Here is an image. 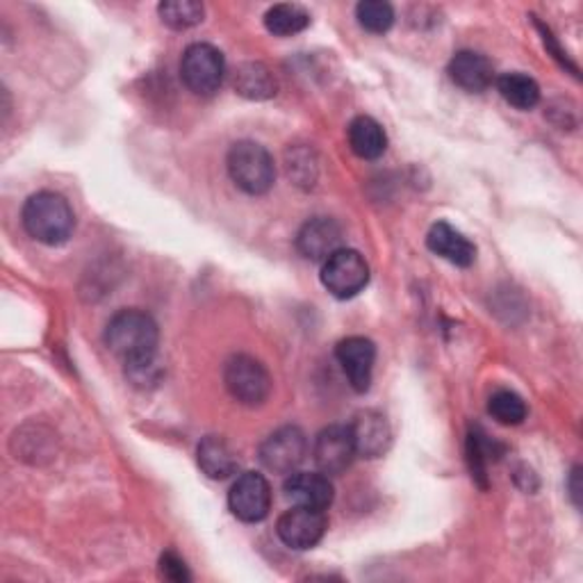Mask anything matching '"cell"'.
I'll list each match as a JSON object with an SVG mask.
<instances>
[{
	"instance_id": "603a6c76",
	"label": "cell",
	"mask_w": 583,
	"mask_h": 583,
	"mask_svg": "<svg viewBox=\"0 0 583 583\" xmlns=\"http://www.w3.org/2000/svg\"><path fill=\"white\" fill-rule=\"evenodd\" d=\"M356 19L367 32L383 34L393 28L395 10L391 3H383V0H363L356 8Z\"/></svg>"
},
{
	"instance_id": "52a82bcc",
	"label": "cell",
	"mask_w": 583,
	"mask_h": 583,
	"mask_svg": "<svg viewBox=\"0 0 583 583\" xmlns=\"http://www.w3.org/2000/svg\"><path fill=\"white\" fill-rule=\"evenodd\" d=\"M228 508L241 522H263L271 508V485L258 472L239 474L230 485Z\"/></svg>"
},
{
	"instance_id": "4fadbf2b",
	"label": "cell",
	"mask_w": 583,
	"mask_h": 583,
	"mask_svg": "<svg viewBox=\"0 0 583 583\" xmlns=\"http://www.w3.org/2000/svg\"><path fill=\"white\" fill-rule=\"evenodd\" d=\"M285 497L297 506L326 511L333 504V483L324 472H292L285 478Z\"/></svg>"
},
{
	"instance_id": "ffe728a7",
	"label": "cell",
	"mask_w": 583,
	"mask_h": 583,
	"mask_svg": "<svg viewBox=\"0 0 583 583\" xmlns=\"http://www.w3.org/2000/svg\"><path fill=\"white\" fill-rule=\"evenodd\" d=\"M497 89L502 93V99L517 110H533L541 103V87L526 73L511 71L500 76Z\"/></svg>"
},
{
	"instance_id": "cb8c5ba5",
	"label": "cell",
	"mask_w": 583,
	"mask_h": 583,
	"mask_svg": "<svg viewBox=\"0 0 583 583\" xmlns=\"http://www.w3.org/2000/svg\"><path fill=\"white\" fill-rule=\"evenodd\" d=\"M488 413L504 426H517L526 419V404L511 391H497L488 399Z\"/></svg>"
},
{
	"instance_id": "9a60e30c",
	"label": "cell",
	"mask_w": 583,
	"mask_h": 583,
	"mask_svg": "<svg viewBox=\"0 0 583 583\" xmlns=\"http://www.w3.org/2000/svg\"><path fill=\"white\" fill-rule=\"evenodd\" d=\"M349 428L354 435L356 454L365 458H378L387 452V445H391V426H387L381 413L376 411L358 413L354 424H349Z\"/></svg>"
},
{
	"instance_id": "d4e9b609",
	"label": "cell",
	"mask_w": 583,
	"mask_h": 583,
	"mask_svg": "<svg viewBox=\"0 0 583 583\" xmlns=\"http://www.w3.org/2000/svg\"><path fill=\"white\" fill-rule=\"evenodd\" d=\"M160 572H162V576L169 579V581H189V572H187L185 561H182L178 554H174V552L162 554V559H160Z\"/></svg>"
},
{
	"instance_id": "d6986e66",
	"label": "cell",
	"mask_w": 583,
	"mask_h": 583,
	"mask_svg": "<svg viewBox=\"0 0 583 583\" xmlns=\"http://www.w3.org/2000/svg\"><path fill=\"white\" fill-rule=\"evenodd\" d=\"M349 146L363 160H378L387 149V135L383 126L372 117H356L349 123Z\"/></svg>"
},
{
	"instance_id": "44dd1931",
	"label": "cell",
	"mask_w": 583,
	"mask_h": 583,
	"mask_svg": "<svg viewBox=\"0 0 583 583\" xmlns=\"http://www.w3.org/2000/svg\"><path fill=\"white\" fill-rule=\"evenodd\" d=\"M310 26V14L295 3H280L267 10L265 28L276 37L299 34Z\"/></svg>"
},
{
	"instance_id": "6da1fadb",
	"label": "cell",
	"mask_w": 583,
	"mask_h": 583,
	"mask_svg": "<svg viewBox=\"0 0 583 583\" xmlns=\"http://www.w3.org/2000/svg\"><path fill=\"white\" fill-rule=\"evenodd\" d=\"M160 330L156 319L137 308L117 313L106 326V347L130 369L149 372L156 360Z\"/></svg>"
},
{
	"instance_id": "30bf717a",
	"label": "cell",
	"mask_w": 583,
	"mask_h": 583,
	"mask_svg": "<svg viewBox=\"0 0 583 583\" xmlns=\"http://www.w3.org/2000/svg\"><path fill=\"white\" fill-rule=\"evenodd\" d=\"M315 463L319 472L328 476L343 474L356 458V445H354V435L349 426L343 424H333L319 431L315 437V447H313Z\"/></svg>"
},
{
	"instance_id": "7a4b0ae2",
	"label": "cell",
	"mask_w": 583,
	"mask_h": 583,
	"mask_svg": "<svg viewBox=\"0 0 583 583\" xmlns=\"http://www.w3.org/2000/svg\"><path fill=\"white\" fill-rule=\"evenodd\" d=\"M21 221L26 233L46 247L67 245L76 230V215L62 194L37 191L26 201Z\"/></svg>"
},
{
	"instance_id": "484cf974",
	"label": "cell",
	"mask_w": 583,
	"mask_h": 583,
	"mask_svg": "<svg viewBox=\"0 0 583 583\" xmlns=\"http://www.w3.org/2000/svg\"><path fill=\"white\" fill-rule=\"evenodd\" d=\"M576 476H579V467H574V472H572V481H570V488H572V497H574V502L579 504V485H576Z\"/></svg>"
},
{
	"instance_id": "e0dca14e",
	"label": "cell",
	"mask_w": 583,
	"mask_h": 583,
	"mask_svg": "<svg viewBox=\"0 0 583 583\" xmlns=\"http://www.w3.org/2000/svg\"><path fill=\"white\" fill-rule=\"evenodd\" d=\"M197 461L199 467L204 470L206 476L215 478V481H224L228 476H233L237 472V454L233 452V447L224 441L221 435H206L204 441L199 443L197 449Z\"/></svg>"
},
{
	"instance_id": "8fae6325",
	"label": "cell",
	"mask_w": 583,
	"mask_h": 583,
	"mask_svg": "<svg viewBox=\"0 0 583 583\" xmlns=\"http://www.w3.org/2000/svg\"><path fill=\"white\" fill-rule=\"evenodd\" d=\"M335 358L343 365V372L347 374L349 383L356 393H367L372 385V372L376 360V347L372 339L354 335L345 337L343 343L335 347Z\"/></svg>"
},
{
	"instance_id": "5b68a950",
	"label": "cell",
	"mask_w": 583,
	"mask_h": 583,
	"mask_svg": "<svg viewBox=\"0 0 583 583\" xmlns=\"http://www.w3.org/2000/svg\"><path fill=\"white\" fill-rule=\"evenodd\" d=\"M226 76V60L213 43H191L180 60V78L185 87L197 96H213L219 91Z\"/></svg>"
},
{
	"instance_id": "8992f818",
	"label": "cell",
	"mask_w": 583,
	"mask_h": 583,
	"mask_svg": "<svg viewBox=\"0 0 583 583\" xmlns=\"http://www.w3.org/2000/svg\"><path fill=\"white\" fill-rule=\"evenodd\" d=\"M322 283L335 299H354L369 283V265L354 249H339L322 265Z\"/></svg>"
},
{
	"instance_id": "ac0fdd59",
	"label": "cell",
	"mask_w": 583,
	"mask_h": 583,
	"mask_svg": "<svg viewBox=\"0 0 583 583\" xmlns=\"http://www.w3.org/2000/svg\"><path fill=\"white\" fill-rule=\"evenodd\" d=\"M233 87L249 101H267L276 96L278 82L269 67H265L263 62H245L235 69Z\"/></svg>"
},
{
	"instance_id": "7402d4cb",
	"label": "cell",
	"mask_w": 583,
	"mask_h": 583,
	"mask_svg": "<svg viewBox=\"0 0 583 583\" xmlns=\"http://www.w3.org/2000/svg\"><path fill=\"white\" fill-rule=\"evenodd\" d=\"M158 14L165 26L174 30H187L204 21L206 10L197 0H165L158 8Z\"/></svg>"
},
{
	"instance_id": "3957f363",
	"label": "cell",
	"mask_w": 583,
	"mask_h": 583,
	"mask_svg": "<svg viewBox=\"0 0 583 583\" xmlns=\"http://www.w3.org/2000/svg\"><path fill=\"white\" fill-rule=\"evenodd\" d=\"M230 180L249 197H263L276 182V165L271 154L258 141H237L228 151Z\"/></svg>"
},
{
	"instance_id": "9c48e42d",
	"label": "cell",
	"mask_w": 583,
	"mask_h": 583,
	"mask_svg": "<svg viewBox=\"0 0 583 583\" xmlns=\"http://www.w3.org/2000/svg\"><path fill=\"white\" fill-rule=\"evenodd\" d=\"M326 528H328V520L324 511H315L306 506H295V508L285 511L276 524V533L283 541V545L292 550H299V552H306L319 545Z\"/></svg>"
},
{
	"instance_id": "7c38bea8",
	"label": "cell",
	"mask_w": 583,
	"mask_h": 583,
	"mask_svg": "<svg viewBox=\"0 0 583 583\" xmlns=\"http://www.w3.org/2000/svg\"><path fill=\"white\" fill-rule=\"evenodd\" d=\"M297 249L306 260L324 265L335 251L343 249V228L335 219L315 217L299 230Z\"/></svg>"
},
{
	"instance_id": "2e32d148",
	"label": "cell",
	"mask_w": 583,
	"mask_h": 583,
	"mask_svg": "<svg viewBox=\"0 0 583 583\" xmlns=\"http://www.w3.org/2000/svg\"><path fill=\"white\" fill-rule=\"evenodd\" d=\"M449 78L470 93H481L495 82L493 62L474 51H461L449 62Z\"/></svg>"
},
{
	"instance_id": "5bb4252c",
	"label": "cell",
	"mask_w": 583,
	"mask_h": 583,
	"mask_svg": "<svg viewBox=\"0 0 583 583\" xmlns=\"http://www.w3.org/2000/svg\"><path fill=\"white\" fill-rule=\"evenodd\" d=\"M426 247L428 251L445 258L456 267H472L476 260V247L447 221H437L431 226L426 235Z\"/></svg>"
},
{
	"instance_id": "ba28073f",
	"label": "cell",
	"mask_w": 583,
	"mask_h": 583,
	"mask_svg": "<svg viewBox=\"0 0 583 583\" xmlns=\"http://www.w3.org/2000/svg\"><path fill=\"white\" fill-rule=\"evenodd\" d=\"M308 441L299 426H280L260 445V463L276 474H292L306 461Z\"/></svg>"
},
{
	"instance_id": "277c9868",
	"label": "cell",
	"mask_w": 583,
	"mask_h": 583,
	"mask_svg": "<svg viewBox=\"0 0 583 583\" xmlns=\"http://www.w3.org/2000/svg\"><path fill=\"white\" fill-rule=\"evenodd\" d=\"M224 385L241 406H263L271 395V376L265 365L247 354H237L224 365Z\"/></svg>"
}]
</instances>
